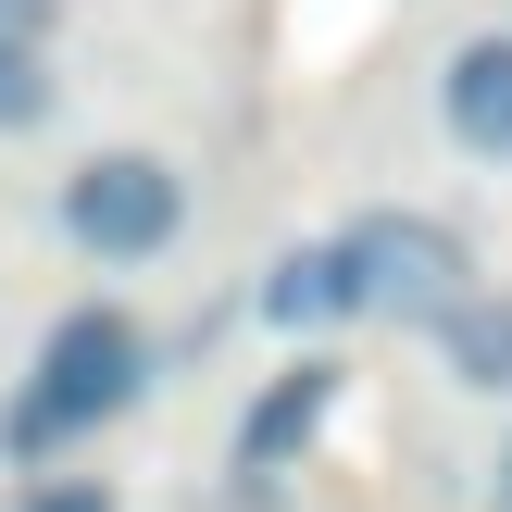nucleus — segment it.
I'll list each match as a JSON object with an SVG mask.
<instances>
[{"instance_id":"obj_1","label":"nucleus","mask_w":512,"mask_h":512,"mask_svg":"<svg viewBox=\"0 0 512 512\" xmlns=\"http://www.w3.org/2000/svg\"><path fill=\"white\" fill-rule=\"evenodd\" d=\"M150 375H163V350H150V325L125 313V300H75V313H50L38 363H25L13 413H0V450H13L25 475H50L75 438H100L113 413H138Z\"/></svg>"},{"instance_id":"obj_2","label":"nucleus","mask_w":512,"mask_h":512,"mask_svg":"<svg viewBox=\"0 0 512 512\" xmlns=\"http://www.w3.org/2000/svg\"><path fill=\"white\" fill-rule=\"evenodd\" d=\"M325 263H338L350 325H438L450 300L475 288V250L450 238L438 213H413V200H363V213L325 238Z\"/></svg>"},{"instance_id":"obj_3","label":"nucleus","mask_w":512,"mask_h":512,"mask_svg":"<svg viewBox=\"0 0 512 512\" xmlns=\"http://www.w3.org/2000/svg\"><path fill=\"white\" fill-rule=\"evenodd\" d=\"M50 225L88 263H163L188 238V163L175 150H88L63 175V200H50Z\"/></svg>"},{"instance_id":"obj_4","label":"nucleus","mask_w":512,"mask_h":512,"mask_svg":"<svg viewBox=\"0 0 512 512\" xmlns=\"http://www.w3.org/2000/svg\"><path fill=\"white\" fill-rule=\"evenodd\" d=\"M338 400H350V363H338V350H288V363H275L263 388L238 400V438H225L238 488H275V475H288L300 450L338 425Z\"/></svg>"},{"instance_id":"obj_5","label":"nucleus","mask_w":512,"mask_h":512,"mask_svg":"<svg viewBox=\"0 0 512 512\" xmlns=\"http://www.w3.org/2000/svg\"><path fill=\"white\" fill-rule=\"evenodd\" d=\"M438 138L475 163H512V25H475L438 63Z\"/></svg>"},{"instance_id":"obj_6","label":"nucleus","mask_w":512,"mask_h":512,"mask_svg":"<svg viewBox=\"0 0 512 512\" xmlns=\"http://www.w3.org/2000/svg\"><path fill=\"white\" fill-rule=\"evenodd\" d=\"M425 350H438V375H450L463 400H512V288L475 275V288L425 325Z\"/></svg>"},{"instance_id":"obj_7","label":"nucleus","mask_w":512,"mask_h":512,"mask_svg":"<svg viewBox=\"0 0 512 512\" xmlns=\"http://www.w3.org/2000/svg\"><path fill=\"white\" fill-rule=\"evenodd\" d=\"M250 325H275V338L350 325V300H338V263H325V238H313V250H288V263H263V288H250Z\"/></svg>"},{"instance_id":"obj_8","label":"nucleus","mask_w":512,"mask_h":512,"mask_svg":"<svg viewBox=\"0 0 512 512\" xmlns=\"http://www.w3.org/2000/svg\"><path fill=\"white\" fill-rule=\"evenodd\" d=\"M25 125H50V63L38 50H0V138H25Z\"/></svg>"},{"instance_id":"obj_9","label":"nucleus","mask_w":512,"mask_h":512,"mask_svg":"<svg viewBox=\"0 0 512 512\" xmlns=\"http://www.w3.org/2000/svg\"><path fill=\"white\" fill-rule=\"evenodd\" d=\"M13 512H125V500L100 488V475H38V488H25Z\"/></svg>"},{"instance_id":"obj_10","label":"nucleus","mask_w":512,"mask_h":512,"mask_svg":"<svg viewBox=\"0 0 512 512\" xmlns=\"http://www.w3.org/2000/svg\"><path fill=\"white\" fill-rule=\"evenodd\" d=\"M50 25H63V0H0V50H50Z\"/></svg>"},{"instance_id":"obj_11","label":"nucleus","mask_w":512,"mask_h":512,"mask_svg":"<svg viewBox=\"0 0 512 512\" xmlns=\"http://www.w3.org/2000/svg\"><path fill=\"white\" fill-rule=\"evenodd\" d=\"M488 512H512V438H500V463H488Z\"/></svg>"}]
</instances>
